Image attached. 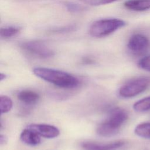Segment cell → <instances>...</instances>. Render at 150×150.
<instances>
[{
  "mask_svg": "<svg viewBox=\"0 0 150 150\" xmlns=\"http://www.w3.org/2000/svg\"><path fill=\"white\" fill-rule=\"evenodd\" d=\"M33 73L37 77L61 88H73L79 84L77 78L61 70L46 67H35L33 70Z\"/></svg>",
  "mask_w": 150,
  "mask_h": 150,
  "instance_id": "cell-1",
  "label": "cell"
},
{
  "mask_svg": "<svg viewBox=\"0 0 150 150\" xmlns=\"http://www.w3.org/2000/svg\"><path fill=\"white\" fill-rule=\"evenodd\" d=\"M127 118L126 110L119 107L115 108L110 111L107 119L98 125L97 133L103 137H112L118 132Z\"/></svg>",
  "mask_w": 150,
  "mask_h": 150,
  "instance_id": "cell-2",
  "label": "cell"
},
{
  "mask_svg": "<svg viewBox=\"0 0 150 150\" xmlns=\"http://www.w3.org/2000/svg\"><path fill=\"white\" fill-rule=\"evenodd\" d=\"M125 25L124 21L118 18L101 19L91 23L88 32L92 37L103 38L112 34Z\"/></svg>",
  "mask_w": 150,
  "mask_h": 150,
  "instance_id": "cell-3",
  "label": "cell"
},
{
  "mask_svg": "<svg viewBox=\"0 0 150 150\" xmlns=\"http://www.w3.org/2000/svg\"><path fill=\"white\" fill-rule=\"evenodd\" d=\"M150 83L146 77L134 78L124 84L119 90V94L123 98H131L144 92Z\"/></svg>",
  "mask_w": 150,
  "mask_h": 150,
  "instance_id": "cell-4",
  "label": "cell"
},
{
  "mask_svg": "<svg viewBox=\"0 0 150 150\" xmlns=\"http://www.w3.org/2000/svg\"><path fill=\"white\" fill-rule=\"evenodd\" d=\"M20 47L26 53L41 59H47L54 55V52L46 43L38 40L22 42Z\"/></svg>",
  "mask_w": 150,
  "mask_h": 150,
  "instance_id": "cell-5",
  "label": "cell"
},
{
  "mask_svg": "<svg viewBox=\"0 0 150 150\" xmlns=\"http://www.w3.org/2000/svg\"><path fill=\"white\" fill-rule=\"evenodd\" d=\"M127 47L135 54H142L146 53L150 48V40L145 35L134 34L129 39Z\"/></svg>",
  "mask_w": 150,
  "mask_h": 150,
  "instance_id": "cell-6",
  "label": "cell"
},
{
  "mask_svg": "<svg viewBox=\"0 0 150 150\" xmlns=\"http://www.w3.org/2000/svg\"><path fill=\"white\" fill-rule=\"evenodd\" d=\"M124 140H118L107 144H98L92 142L83 143L82 147L84 150H118L126 144Z\"/></svg>",
  "mask_w": 150,
  "mask_h": 150,
  "instance_id": "cell-7",
  "label": "cell"
},
{
  "mask_svg": "<svg viewBox=\"0 0 150 150\" xmlns=\"http://www.w3.org/2000/svg\"><path fill=\"white\" fill-rule=\"evenodd\" d=\"M28 127L35 131L40 137L46 138H56L60 134V131L57 127L49 124H32Z\"/></svg>",
  "mask_w": 150,
  "mask_h": 150,
  "instance_id": "cell-8",
  "label": "cell"
},
{
  "mask_svg": "<svg viewBox=\"0 0 150 150\" xmlns=\"http://www.w3.org/2000/svg\"><path fill=\"white\" fill-rule=\"evenodd\" d=\"M21 140L25 144L30 146H35L40 144V136L34 130L27 127L21 134Z\"/></svg>",
  "mask_w": 150,
  "mask_h": 150,
  "instance_id": "cell-9",
  "label": "cell"
},
{
  "mask_svg": "<svg viewBox=\"0 0 150 150\" xmlns=\"http://www.w3.org/2000/svg\"><path fill=\"white\" fill-rule=\"evenodd\" d=\"M124 6L132 11H145L150 9V0H128L124 3Z\"/></svg>",
  "mask_w": 150,
  "mask_h": 150,
  "instance_id": "cell-10",
  "label": "cell"
},
{
  "mask_svg": "<svg viewBox=\"0 0 150 150\" xmlns=\"http://www.w3.org/2000/svg\"><path fill=\"white\" fill-rule=\"evenodd\" d=\"M18 98L24 104L33 105L38 103L40 96L35 91L26 90L20 91L18 94Z\"/></svg>",
  "mask_w": 150,
  "mask_h": 150,
  "instance_id": "cell-11",
  "label": "cell"
},
{
  "mask_svg": "<svg viewBox=\"0 0 150 150\" xmlns=\"http://www.w3.org/2000/svg\"><path fill=\"white\" fill-rule=\"evenodd\" d=\"M135 134L139 137L150 139V122H142L138 124L134 129Z\"/></svg>",
  "mask_w": 150,
  "mask_h": 150,
  "instance_id": "cell-12",
  "label": "cell"
},
{
  "mask_svg": "<svg viewBox=\"0 0 150 150\" xmlns=\"http://www.w3.org/2000/svg\"><path fill=\"white\" fill-rule=\"evenodd\" d=\"M21 28L16 26H7L1 28L0 35L2 38L8 39L16 36L21 31Z\"/></svg>",
  "mask_w": 150,
  "mask_h": 150,
  "instance_id": "cell-13",
  "label": "cell"
},
{
  "mask_svg": "<svg viewBox=\"0 0 150 150\" xmlns=\"http://www.w3.org/2000/svg\"><path fill=\"white\" fill-rule=\"evenodd\" d=\"M133 108L135 111L139 112L150 110V96L144 97L135 102L133 105Z\"/></svg>",
  "mask_w": 150,
  "mask_h": 150,
  "instance_id": "cell-14",
  "label": "cell"
},
{
  "mask_svg": "<svg viewBox=\"0 0 150 150\" xmlns=\"http://www.w3.org/2000/svg\"><path fill=\"white\" fill-rule=\"evenodd\" d=\"M13 103L12 100L7 96L0 97V110L2 114L9 112L12 107Z\"/></svg>",
  "mask_w": 150,
  "mask_h": 150,
  "instance_id": "cell-15",
  "label": "cell"
},
{
  "mask_svg": "<svg viewBox=\"0 0 150 150\" xmlns=\"http://www.w3.org/2000/svg\"><path fill=\"white\" fill-rule=\"evenodd\" d=\"M83 3L90 6H99L108 4L118 0H80Z\"/></svg>",
  "mask_w": 150,
  "mask_h": 150,
  "instance_id": "cell-16",
  "label": "cell"
},
{
  "mask_svg": "<svg viewBox=\"0 0 150 150\" xmlns=\"http://www.w3.org/2000/svg\"><path fill=\"white\" fill-rule=\"evenodd\" d=\"M138 66L144 70L150 72V55L141 59L138 62Z\"/></svg>",
  "mask_w": 150,
  "mask_h": 150,
  "instance_id": "cell-17",
  "label": "cell"
},
{
  "mask_svg": "<svg viewBox=\"0 0 150 150\" xmlns=\"http://www.w3.org/2000/svg\"><path fill=\"white\" fill-rule=\"evenodd\" d=\"M65 6L68 11L72 13L81 12L84 9V8L82 5L73 2H67L65 4Z\"/></svg>",
  "mask_w": 150,
  "mask_h": 150,
  "instance_id": "cell-18",
  "label": "cell"
},
{
  "mask_svg": "<svg viewBox=\"0 0 150 150\" xmlns=\"http://www.w3.org/2000/svg\"><path fill=\"white\" fill-rule=\"evenodd\" d=\"M75 26L74 25H70L68 26H66L64 28H57V29H54L52 31L54 32H59V33H62V32H67L69 31H71L72 30L74 29Z\"/></svg>",
  "mask_w": 150,
  "mask_h": 150,
  "instance_id": "cell-19",
  "label": "cell"
},
{
  "mask_svg": "<svg viewBox=\"0 0 150 150\" xmlns=\"http://www.w3.org/2000/svg\"><path fill=\"white\" fill-rule=\"evenodd\" d=\"M8 141V138L5 135H0V144L2 145H4Z\"/></svg>",
  "mask_w": 150,
  "mask_h": 150,
  "instance_id": "cell-20",
  "label": "cell"
},
{
  "mask_svg": "<svg viewBox=\"0 0 150 150\" xmlns=\"http://www.w3.org/2000/svg\"><path fill=\"white\" fill-rule=\"evenodd\" d=\"M6 77V75L5 74H3V73H1V75H0V80L1 81H2L4 79H5Z\"/></svg>",
  "mask_w": 150,
  "mask_h": 150,
  "instance_id": "cell-21",
  "label": "cell"
}]
</instances>
